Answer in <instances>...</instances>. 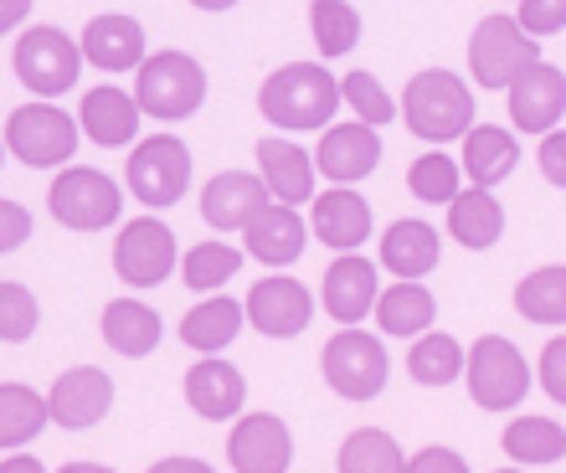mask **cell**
<instances>
[{"instance_id": "cell-18", "label": "cell", "mask_w": 566, "mask_h": 473, "mask_svg": "<svg viewBox=\"0 0 566 473\" xmlns=\"http://www.w3.org/2000/svg\"><path fill=\"white\" fill-rule=\"evenodd\" d=\"M139 118L145 108L135 104V93L114 88V83H98V88L83 93V108H77V129L88 134L98 149H119L139 134Z\"/></svg>"}, {"instance_id": "cell-8", "label": "cell", "mask_w": 566, "mask_h": 473, "mask_svg": "<svg viewBox=\"0 0 566 473\" xmlns=\"http://www.w3.org/2000/svg\"><path fill=\"white\" fill-rule=\"evenodd\" d=\"M536 36L515 21V15H484L474 27V42H469V73H474L479 88H510L515 73H525L536 62Z\"/></svg>"}, {"instance_id": "cell-25", "label": "cell", "mask_w": 566, "mask_h": 473, "mask_svg": "<svg viewBox=\"0 0 566 473\" xmlns=\"http://www.w3.org/2000/svg\"><path fill=\"white\" fill-rule=\"evenodd\" d=\"M448 232H453V242L469 252L494 248V242L505 236V207H500V196H490V186L459 191L448 201Z\"/></svg>"}, {"instance_id": "cell-4", "label": "cell", "mask_w": 566, "mask_h": 473, "mask_svg": "<svg viewBox=\"0 0 566 473\" xmlns=\"http://www.w3.org/2000/svg\"><path fill=\"white\" fill-rule=\"evenodd\" d=\"M124 186L145 207H176L191 191V149L176 134H149L139 139L129 165H124Z\"/></svg>"}, {"instance_id": "cell-3", "label": "cell", "mask_w": 566, "mask_h": 473, "mask_svg": "<svg viewBox=\"0 0 566 473\" xmlns=\"http://www.w3.org/2000/svg\"><path fill=\"white\" fill-rule=\"evenodd\" d=\"M135 104L149 118H191L207 104V73L186 52H155L135 73Z\"/></svg>"}, {"instance_id": "cell-15", "label": "cell", "mask_w": 566, "mask_h": 473, "mask_svg": "<svg viewBox=\"0 0 566 473\" xmlns=\"http://www.w3.org/2000/svg\"><path fill=\"white\" fill-rule=\"evenodd\" d=\"M319 149H314V170H325V180L335 186H356L381 165V139H376V124H329L319 129Z\"/></svg>"}, {"instance_id": "cell-43", "label": "cell", "mask_w": 566, "mask_h": 473, "mask_svg": "<svg viewBox=\"0 0 566 473\" xmlns=\"http://www.w3.org/2000/svg\"><path fill=\"white\" fill-rule=\"evenodd\" d=\"M31 236V211L21 201H6L0 196V252H15Z\"/></svg>"}, {"instance_id": "cell-7", "label": "cell", "mask_w": 566, "mask_h": 473, "mask_svg": "<svg viewBox=\"0 0 566 473\" xmlns=\"http://www.w3.org/2000/svg\"><path fill=\"white\" fill-rule=\"evenodd\" d=\"M463 376H469V397H474L484 412H510V407L525 401V391H531V366H525V355L515 350V340H505V335L474 340V350L463 360Z\"/></svg>"}, {"instance_id": "cell-6", "label": "cell", "mask_w": 566, "mask_h": 473, "mask_svg": "<svg viewBox=\"0 0 566 473\" xmlns=\"http://www.w3.org/2000/svg\"><path fill=\"white\" fill-rule=\"evenodd\" d=\"M319 370H325V381L335 397L345 401H371L381 397V386H387V345L376 340V335H366V329L345 325L335 340L325 345V355H319Z\"/></svg>"}, {"instance_id": "cell-33", "label": "cell", "mask_w": 566, "mask_h": 473, "mask_svg": "<svg viewBox=\"0 0 566 473\" xmlns=\"http://www.w3.org/2000/svg\"><path fill=\"white\" fill-rule=\"evenodd\" d=\"M515 309L531 325H566V263L525 273L515 283Z\"/></svg>"}, {"instance_id": "cell-46", "label": "cell", "mask_w": 566, "mask_h": 473, "mask_svg": "<svg viewBox=\"0 0 566 473\" xmlns=\"http://www.w3.org/2000/svg\"><path fill=\"white\" fill-rule=\"evenodd\" d=\"M27 15H31V0H0V36H6V31H15Z\"/></svg>"}, {"instance_id": "cell-30", "label": "cell", "mask_w": 566, "mask_h": 473, "mask_svg": "<svg viewBox=\"0 0 566 473\" xmlns=\"http://www.w3.org/2000/svg\"><path fill=\"white\" fill-rule=\"evenodd\" d=\"M438 232L428 222H391V232L381 236V263L397 273V278H428L438 267Z\"/></svg>"}, {"instance_id": "cell-44", "label": "cell", "mask_w": 566, "mask_h": 473, "mask_svg": "<svg viewBox=\"0 0 566 473\" xmlns=\"http://www.w3.org/2000/svg\"><path fill=\"white\" fill-rule=\"evenodd\" d=\"M536 160H541V176L566 191V129H546V134H541V155H536Z\"/></svg>"}, {"instance_id": "cell-11", "label": "cell", "mask_w": 566, "mask_h": 473, "mask_svg": "<svg viewBox=\"0 0 566 473\" xmlns=\"http://www.w3.org/2000/svg\"><path fill=\"white\" fill-rule=\"evenodd\" d=\"M180 263L176 252V232L155 217H139V222H124L119 242H114V273L135 288H160L170 278V267Z\"/></svg>"}, {"instance_id": "cell-34", "label": "cell", "mask_w": 566, "mask_h": 473, "mask_svg": "<svg viewBox=\"0 0 566 473\" xmlns=\"http://www.w3.org/2000/svg\"><path fill=\"white\" fill-rule=\"evenodd\" d=\"M52 422V412H46V397H36L31 386L21 381H6L0 386V448H21L31 443L36 432Z\"/></svg>"}, {"instance_id": "cell-2", "label": "cell", "mask_w": 566, "mask_h": 473, "mask_svg": "<svg viewBox=\"0 0 566 473\" xmlns=\"http://www.w3.org/2000/svg\"><path fill=\"white\" fill-rule=\"evenodd\" d=\"M402 118L407 129L428 139V145H448V139H463L474 129V93L469 83L443 67H428V73H412L402 88Z\"/></svg>"}, {"instance_id": "cell-32", "label": "cell", "mask_w": 566, "mask_h": 473, "mask_svg": "<svg viewBox=\"0 0 566 473\" xmlns=\"http://www.w3.org/2000/svg\"><path fill=\"white\" fill-rule=\"evenodd\" d=\"M463 360H469V350H463L453 335H443V329H422V335H412L407 376H412L418 386H453L463 376Z\"/></svg>"}, {"instance_id": "cell-10", "label": "cell", "mask_w": 566, "mask_h": 473, "mask_svg": "<svg viewBox=\"0 0 566 473\" xmlns=\"http://www.w3.org/2000/svg\"><path fill=\"white\" fill-rule=\"evenodd\" d=\"M77 67H83V46L57 27H36L15 42V77L36 98H57V93L77 88Z\"/></svg>"}, {"instance_id": "cell-35", "label": "cell", "mask_w": 566, "mask_h": 473, "mask_svg": "<svg viewBox=\"0 0 566 473\" xmlns=\"http://www.w3.org/2000/svg\"><path fill=\"white\" fill-rule=\"evenodd\" d=\"M310 31L319 57H345L360 42V11L350 0H314L310 6Z\"/></svg>"}, {"instance_id": "cell-28", "label": "cell", "mask_w": 566, "mask_h": 473, "mask_svg": "<svg viewBox=\"0 0 566 473\" xmlns=\"http://www.w3.org/2000/svg\"><path fill=\"white\" fill-rule=\"evenodd\" d=\"M160 335H165L160 314L149 309V304H139V298H114L104 309V345L114 355L139 360V355H149L160 345Z\"/></svg>"}, {"instance_id": "cell-23", "label": "cell", "mask_w": 566, "mask_h": 473, "mask_svg": "<svg viewBox=\"0 0 566 473\" xmlns=\"http://www.w3.org/2000/svg\"><path fill=\"white\" fill-rule=\"evenodd\" d=\"M242 236H248V257H258V263H269V267H289V263H298V252L310 242V227L298 222L294 207L269 201L253 222L242 227Z\"/></svg>"}, {"instance_id": "cell-19", "label": "cell", "mask_w": 566, "mask_h": 473, "mask_svg": "<svg viewBox=\"0 0 566 473\" xmlns=\"http://www.w3.org/2000/svg\"><path fill=\"white\" fill-rule=\"evenodd\" d=\"M83 62H93L98 73H129L145 62V27L135 15H93L83 27Z\"/></svg>"}, {"instance_id": "cell-45", "label": "cell", "mask_w": 566, "mask_h": 473, "mask_svg": "<svg viewBox=\"0 0 566 473\" xmlns=\"http://www.w3.org/2000/svg\"><path fill=\"white\" fill-rule=\"evenodd\" d=\"M407 469L412 473H463L469 463H463V453H453V448H422V453L407 459Z\"/></svg>"}, {"instance_id": "cell-20", "label": "cell", "mask_w": 566, "mask_h": 473, "mask_svg": "<svg viewBox=\"0 0 566 473\" xmlns=\"http://www.w3.org/2000/svg\"><path fill=\"white\" fill-rule=\"evenodd\" d=\"M376 294H381L376 267L366 263V257H356V252H340L335 267L325 273V288H319L325 314L329 319H340V325H360V319L376 309Z\"/></svg>"}, {"instance_id": "cell-16", "label": "cell", "mask_w": 566, "mask_h": 473, "mask_svg": "<svg viewBox=\"0 0 566 473\" xmlns=\"http://www.w3.org/2000/svg\"><path fill=\"white\" fill-rule=\"evenodd\" d=\"M227 463L238 473H279L294 463V438L273 412H248L227 438Z\"/></svg>"}, {"instance_id": "cell-42", "label": "cell", "mask_w": 566, "mask_h": 473, "mask_svg": "<svg viewBox=\"0 0 566 473\" xmlns=\"http://www.w3.org/2000/svg\"><path fill=\"white\" fill-rule=\"evenodd\" d=\"M541 391L566 407V335H556L546 350H541Z\"/></svg>"}, {"instance_id": "cell-31", "label": "cell", "mask_w": 566, "mask_h": 473, "mask_svg": "<svg viewBox=\"0 0 566 473\" xmlns=\"http://www.w3.org/2000/svg\"><path fill=\"white\" fill-rule=\"evenodd\" d=\"M505 453L525 469H546V463H562L566 459V428L556 417H515L505 428Z\"/></svg>"}, {"instance_id": "cell-36", "label": "cell", "mask_w": 566, "mask_h": 473, "mask_svg": "<svg viewBox=\"0 0 566 473\" xmlns=\"http://www.w3.org/2000/svg\"><path fill=\"white\" fill-rule=\"evenodd\" d=\"M340 469L345 473H397V469H407V459H402V448L391 443V432L360 428L340 443Z\"/></svg>"}, {"instance_id": "cell-27", "label": "cell", "mask_w": 566, "mask_h": 473, "mask_svg": "<svg viewBox=\"0 0 566 473\" xmlns=\"http://www.w3.org/2000/svg\"><path fill=\"white\" fill-rule=\"evenodd\" d=\"M432 319H438V298H432L428 283L402 278V283H391L387 294H376V325H381V335L412 340V335L432 329Z\"/></svg>"}, {"instance_id": "cell-21", "label": "cell", "mask_w": 566, "mask_h": 473, "mask_svg": "<svg viewBox=\"0 0 566 473\" xmlns=\"http://www.w3.org/2000/svg\"><path fill=\"white\" fill-rule=\"evenodd\" d=\"M186 401H191L196 417H207V422H227V417L242 412V401H248V381H242V370L232 360H196L186 370Z\"/></svg>"}, {"instance_id": "cell-38", "label": "cell", "mask_w": 566, "mask_h": 473, "mask_svg": "<svg viewBox=\"0 0 566 473\" xmlns=\"http://www.w3.org/2000/svg\"><path fill=\"white\" fill-rule=\"evenodd\" d=\"M340 104L350 108V114H356L360 124H376V129L397 118V98H391V93L381 88V77L366 73V67H360V73H345V83H340Z\"/></svg>"}, {"instance_id": "cell-49", "label": "cell", "mask_w": 566, "mask_h": 473, "mask_svg": "<svg viewBox=\"0 0 566 473\" xmlns=\"http://www.w3.org/2000/svg\"><path fill=\"white\" fill-rule=\"evenodd\" d=\"M196 11H232V6H238V0H191Z\"/></svg>"}, {"instance_id": "cell-17", "label": "cell", "mask_w": 566, "mask_h": 473, "mask_svg": "<svg viewBox=\"0 0 566 473\" xmlns=\"http://www.w3.org/2000/svg\"><path fill=\"white\" fill-rule=\"evenodd\" d=\"M269 201L273 196H269V180L263 176H253V170H222V176H211L207 191H201V217H207V227H217V232H242Z\"/></svg>"}, {"instance_id": "cell-40", "label": "cell", "mask_w": 566, "mask_h": 473, "mask_svg": "<svg viewBox=\"0 0 566 473\" xmlns=\"http://www.w3.org/2000/svg\"><path fill=\"white\" fill-rule=\"evenodd\" d=\"M42 325V309H36V294L27 283H0V340L6 345H27Z\"/></svg>"}, {"instance_id": "cell-48", "label": "cell", "mask_w": 566, "mask_h": 473, "mask_svg": "<svg viewBox=\"0 0 566 473\" xmlns=\"http://www.w3.org/2000/svg\"><path fill=\"white\" fill-rule=\"evenodd\" d=\"M6 473H42V459H31V453H15V459L0 463Z\"/></svg>"}, {"instance_id": "cell-39", "label": "cell", "mask_w": 566, "mask_h": 473, "mask_svg": "<svg viewBox=\"0 0 566 473\" xmlns=\"http://www.w3.org/2000/svg\"><path fill=\"white\" fill-rule=\"evenodd\" d=\"M407 186H412V196L418 201H428V207H448L453 196H459V165L448 160V155H418L412 160V170H407Z\"/></svg>"}, {"instance_id": "cell-5", "label": "cell", "mask_w": 566, "mask_h": 473, "mask_svg": "<svg viewBox=\"0 0 566 473\" xmlns=\"http://www.w3.org/2000/svg\"><path fill=\"white\" fill-rule=\"evenodd\" d=\"M46 207H52V217H57L67 232H104V227L119 222L124 196L104 170H93V165H67V170L52 180Z\"/></svg>"}, {"instance_id": "cell-12", "label": "cell", "mask_w": 566, "mask_h": 473, "mask_svg": "<svg viewBox=\"0 0 566 473\" xmlns=\"http://www.w3.org/2000/svg\"><path fill=\"white\" fill-rule=\"evenodd\" d=\"M248 325L269 340H294L314 319V294L298 278H258L248 288Z\"/></svg>"}, {"instance_id": "cell-13", "label": "cell", "mask_w": 566, "mask_h": 473, "mask_svg": "<svg viewBox=\"0 0 566 473\" xmlns=\"http://www.w3.org/2000/svg\"><path fill=\"white\" fill-rule=\"evenodd\" d=\"M114 407V381H108V370L98 366H73L62 370L57 386L46 391V412L52 422L67 432H83V428H98Z\"/></svg>"}, {"instance_id": "cell-47", "label": "cell", "mask_w": 566, "mask_h": 473, "mask_svg": "<svg viewBox=\"0 0 566 473\" xmlns=\"http://www.w3.org/2000/svg\"><path fill=\"white\" fill-rule=\"evenodd\" d=\"M160 473H207V459H160Z\"/></svg>"}, {"instance_id": "cell-50", "label": "cell", "mask_w": 566, "mask_h": 473, "mask_svg": "<svg viewBox=\"0 0 566 473\" xmlns=\"http://www.w3.org/2000/svg\"><path fill=\"white\" fill-rule=\"evenodd\" d=\"M0 160H6V145H0Z\"/></svg>"}, {"instance_id": "cell-24", "label": "cell", "mask_w": 566, "mask_h": 473, "mask_svg": "<svg viewBox=\"0 0 566 473\" xmlns=\"http://www.w3.org/2000/svg\"><path fill=\"white\" fill-rule=\"evenodd\" d=\"M258 176L269 180V196L283 207H298V201H314V160L310 149L289 145L279 134L258 139Z\"/></svg>"}, {"instance_id": "cell-41", "label": "cell", "mask_w": 566, "mask_h": 473, "mask_svg": "<svg viewBox=\"0 0 566 473\" xmlns=\"http://www.w3.org/2000/svg\"><path fill=\"white\" fill-rule=\"evenodd\" d=\"M515 21L541 42V36H552V31L566 27V0H521Z\"/></svg>"}, {"instance_id": "cell-1", "label": "cell", "mask_w": 566, "mask_h": 473, "mask_svg": "<svg viewBox=\"0 0 566 473\" xmlns=\"http://www.w3.org/2000/svg\"><path fill=\"white\" fill-rule=\"evenodd\" d=\"M258 108L279 129H325L340 108V83L319 62H289L258 88Z\"/></svg>"}, {"instance_id": "cell-9", "label": "cell", "mask_w": 566, "mask_h": 473, "mask_svg": "<svg viewBox=\"0 0 566 473\" xmlns=\"http://www.w3.org/2000/svg\"><path fill=\"white\" fill-rule=\"evenodd\" d=\"M6 149L31 170L67 165L77 155V124L57 104H21L6 118Z\"/></svg>"}, {"instance_id": "cell-26", "label": "cell", "mask_w": 566, "mask_h": 473, "mask_svg": "<svg viewBox=\"0 0 566 473\" xmlns=\"http://www.w3.org/2000/svg\"><path fill=\"white\" fill-rule=\"evenodd\" d=\"M521 165V139L500 124H474V129L463 134V176L474 180V186H500Z\"/></svg>"}, {"instance_id": "cell-22", "label": "cell", "mask_w": 566, "mask_h": 473, "mask_svg": "<svg viewBox=\"0 0 566 473\" xmlns=\"http://www.w3.org/2000/svg\"><path fill=\"white\" fill-rule=\"evenodd\" d=\"M310 232L335 252H356L360 242L371 236V207H366V196H356L350 186H335V191L314 196Z\"/></svg>"}, {"instance_id": "cell-14", "label": "cell", "mask_w": 566, "mask_h": 473, "mask_svg": "<svg viewBox=\"0 0 566 473\" xmlns=\"http://www.w3.org/2000/svg\"><path fill=\"white\" fill-rule=\"evenodd\" d=\"M510 118H515V129L521 134H546L562 124L566 114V77L562 67H552V62H531L525 73H515V83H510Z\"/></svg>"}, {"instance_id": "cell-29", "label": "cell", "mask_w": 566, "mask_h": 473, "mask_svg": "<svg viewBox=\"0 0 566 473\" xmlns=\"http://www.w3.org/2000/svg\"><path fill=\"white\" fill-rule=\"evenodd\" d=\"M242 319H248V309H242L238 298H201L186 319H180V340L191 345V350H201V355H222L227 345L238 340V329H242Z\"/></svg>"}, {"instance_id": "cell-37", "label": "cell", "mask_w": 566, "mask_h": 473, "mask_svg": "<svg viewBox=\"0 0 566 473\" xmlns=\"http://www.w3.org/2000/svg\"><path fill=\"white\" fill-rule=\"evenodd\" d=\"M242 267V252L227 248V242H196L186 257H180V278L191 283L196 294H211V288H222L227 278H238Z\"/></svg>"}]
</instances>
